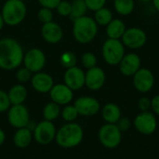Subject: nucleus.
Masks as SVG:
<instances>
[{
  "mask_svg": "<svg viewBox=\"0 0 159 159\" xmlns=\"http://www.w3.org/2000/svg\"><path fill=\"white\" fill-rule=\"evenodd\" d=\"M23 48L12 37L0 39V69L12 71L18 69L23 61Z\"/></svg>",
  "mask_w": 159,
  "mask_h": 159,
  "instance_id": "obj_1",
  "label": "nucleus"
},
{
  "mask_svg": "<svg viewBox=\"0 0 159 159\" xmlns=\"http://www.w3.org/2000/svg\"><path fill=\"white\" fill-rule=\"evenodd\" d=\"M84 139V129L81 125L75 122H69L57 129L55 142L64 149L77 147Z\"/></svg>",
  "mask_w": 159,
  "mask_h": 159,
  "instance_id": "obj_2",
  "label": "nucleus"
},
{
  "mask_svg": "<svg viewBox=\"0 0 159 159\" xmlns=\"http://www.w3.org/2000/svg\"><path fill=\"white\" fill-rule=\"evenodd\" d=\"M98 34V24L95 20L89 16H83L74 20L73 35L80 44L91 42Z\"/></svg>",
  "mask_w": 159,
  "mask_h": 159,
  "instance_id": "obj_3",
  "label": "nucleus"
},
{
  "mask_svg": "<svg viewBox=\"0 0 159 159\" xmlns=\"http://www.w3.org/2000/svg\"><path fill=\"white\" fill-rule=\"evenodd\" d=\"M1 14L5 24L17 26L25 19L27 7L25 3L21 0H7L2 7Z\"/></svg>",
  "mask_w": 159,
  "mask_h": 159,
  "instance_id": "obj_4",
  "label": "nucleus"
},
{
  "mask_svg": "<svg viewBox=\"0 0 159 159\" xmlns=\"http://www.w3.org/2000/svg\"><path fill=\"white\" fill-rule=\"evenodd\" d=\"M98 139L101 144L107 149L118 147L122 142V132L116 124L106 123L102 125L98 131Z\"/></svg>",
  "mask_w": 159,
  "mask_h": 159,
  "instance_id": "obj_5",
  "label": "nucleus"
},
{
  "mask_svg": "<svg viewBox=\"0 0 159 159\" xmlns=\"http://www.w3.org/2000/svg\"><path fill=\"white\" fill-rule=\"evenodd\" d=\"M102 57L109 65H117L125 56V46L119 39L108 38L102 45Z\"/></svg>",
  "mask_w": 159,
  "mask_h": 159,
  "instance_id": "obj_6",
  "label": "nucleus"
},
{
  "mask_svg": "<svg viewBox=\"0 0 159 159\" xmlns=\"http://www.w3.org/2000/svg\"><path fill=\"white\" fill-rule=\"evenodd\" d=\"M56 133L57 129L54 123L45 119L36 123L33 129L34 141L40 145H48L55 141Z\"/></svg>",
  "mask_w": 159,
  "mask_h": 159,
  "instance_id": "obj_7",
  "label": "nucleus"
},
{
  "mask_svg": "<svg viewBox=\"0 0 159 159\" xmlns=\"http://www.w3.org/2000/svg\"><path fill=\"white\" fill-rule=\"evenodd\" d=\"M7 118L9 125L16 129L27 127L31 121L29 109L24 104L10 105L7 111Z\"/></svg>",
  "mask_w": 159,
  "mask_h": 159,
  "instance_id": "obj_8",
  "label": "nucleus"
},
{
  "mask_svg": "<svg viewBox=\"0 0 159 159\" xmlns=\"http://www.w3.org/2000/svg\"><path fill=\"white\" fill-rule=\"evenodd\" d=\"M132 124L136 130L143 135H151L155 133L157 129V120L156 115L150 111L139 113L135 116Z\"/></svg>",
  "mask_w": 159,
  "mask_h": 159,
  "instance_id": "obj_9",
  "label": "nucleus"
},
{
  "mask_svg": "<svg viewBox=\"0 0 159 159\" xmlns=\"http://www.w3.org/2000/svg\"><path fill=\"white\" fill-rule=\"evenodd\" d=\"M22 63L33 74L41 72L46 65V55L40 48H31L24 53Z\"/></svg>",
  "mask_w": 159,
  "mask_h": 159,
  "instance_id": "obj_10",
  "label": "nucleus"
},
{
  "mask_svg": "<svg viewBox=\"0 0 159 159\" xmlns=\"http://www.w3.org/2000/svg\"><path fill=\"white\" fill-rule=\"evenodd\" d=\"M121 38L123 45L131 49L143 48L147 41L146 33L143 29L138 27H131L126 29Z\"/></svg>",
  "mask_w": 159,
  "mask_h": 159,
  "instance_id": "obj_11",
  "label": "nucleus"
},
{
  "mask_svg": "<svg viewBox=\"0 0 159 159\" xmlns=\"http://www.w3.org/2000/svg\"><path fill=\"white\" fill-rule=\"evenodd\" d=\"M79 116H93L101 111L100 102L90 96H82L77 98L74 103Z\"/></svg>",
  "mask_w": 159,
  "mask_h": 159,
  "instance_id": "obj_12",
  "label": "nucleus"
},
{
  "mask_svg": "<svg viewBox=\"0 0 159 159\" xmlns=\"http://www.w3.org/2000/svg\"><path fill=\"white\" fill-rule=\"evenodd\" d=\"M155 85V76L151 70L140 68L133 75V86L141 93L149 92Z\"/></svg>",
  "mask_w": 159,
  "mask_h": 159,
  "instance_id": "obj_13",
  "label": "nucleus"
},
{
  "mask_svg": "<svg viewBox=\"0 0 159 159\" xmlns=\"http://www.w3.org/2000/svg\"><path fill=\"white\" fill-rule=\"evenodd\" d=\"M86 73L77 66L66 69L63 75V83L72 90H79L85 86Z\"/></svg>",
  "mask_w": 159,
  "mask_h": 159,
  "instance_id": "obj_14",
  "label": "nucleus"
},
{
  "mask_svg": "<svg viewBox=\"0 0 159 159\" xmlns=\"http://www.w3.org/2000/svg\"><path fill=\"white\" fill-rule=\"evenodd\" d=\"M105 81V73L101 67L98 66L88 69L85 75V86L92 91L101 89L104 86Z\"/></svg>",
  "mask_w": 159,
  "mask_h": 159,
  "instance_id": "obj_15",
  "label": "nucleus"
},
{
  "mask_svg": "<svg viewBox=\"0 0 159 159\" xmlns=\"http://www.w3.org/2000/svg\"><path fill=\"white\" fill-rule=\"evenodd\" d=\"M48 93L50 100L61 106L71 103L74 99V90H72L64 83L56 85L54 84Z\"/></svg>",
  "mask_w": 159,
  "mask_h": 159,
  "instance_id": "obj_16",
  "label": "nucleus"
},
{
  "mask_svg": "<svg viewBox=\"0 0 159 159\" xmlns=\"http://www.w3.org/2000/svg\"><path fill=\"white\" fill-rule=\"evenodd\" d=\"M141 58L136 53L125 54L119 62V71L125 76H133L141 68Z\"/></svg>",
  "mask_w": 159,
  "mask_h": 159,
  "instance_id": "obj_17",
  "label": "nucleus"
},
{
  "mask_svg": "<svg viewBox=\"0 0 159 159\" xmlns=\"http://www.w3.org/2000/svg\"><path fill=\"white\" fill-rule=\"evenodd\" d=\"M31 85L38 93H48L54 86V80L48 73L38 72L33 75L31 78Z\"/></svg>",
  "mask_w": 159,
  "mask_h": 159,
  "instance_id": "obj_18",
  "label": "nucleus"
},
{
  "mask_svg": "<svg viewBox=\"0 0 159 159\" xmlns=\"http://www.w3.org/2000/svg\"><path fill=\"white\" fill-rule=\"evenodd\" d=\"M41 35L43 39L49 44H57L63 37L62 28L53 20L44 23L41 28Z\"/></svg>",
  "mask_w": 159,
  "mask_h": 159,
  "instance_id": "obj_19",
  "label": "nucleus"
},
{
  "mask_svg": "<svg viewBox=\"0 0 159 159\" xmlns=\"http://www.w3.org/2000/svg\"><path fill=\"white\" fill-rule=\"evenodd\" d=\"M33 141V131L27 127L17 129L13 135V143L17 148L20 149H25L29 147Z\"/></svg>",
  "mask_w": 159,
  "mask_h": 159,
  "instance_id": "obj_20",
  "label": "nucleus"
},
{
  "mask_svg": "<svg viewBox=\"0 0 159 159\" xmlns=\"http://www.w3.org/2000/svg\"><path fill=\"white\" fill-rule=\"evenodd\" d=\"M101 110H102V119L106 123L116 124V122L122 116L121 109L119 108V106L117 104L113 103V102L106 103Z\"/></svg>",
  "mask_w": 159,
  "mask_h": 159,
  "instance_id": "obj_21",
  "label": "nucleus"
},
{
  "mask_svg": "<svg viewBox=\"0 0 159 159\" xmlns=\"http://www.w3.org/2000/svg\"><path fill=\"white\" fill-rule=\"evenodd\" d=\"M27 89L23 86V84L20 83L12 86L7 92V96L11 105L23 104L27 99Z\"/></svg>",
  "mask_w": 159,
  "mask_h": 159,
  "instance_id": "obj_22",
  "label": "nucleus"
},
{
  "mask_svg": "<svg viewBox=\"0 0 159 159\" xmlns=\"http://www.w3.org/2000/svg\"><path fill=\"white\" fill-rule=\"evenodd\" d=\"M126 25L120 19H113L106 25V34L109 38L120 39L126 31Z\"/></svg>",
  "mask_w": 159,
  "mask_h": 159,
  "instance_id": "obj_23",
  "label": "nucleus"
},
{
  "mask_svg": "<svg viewBox=\"0 0 159 159\" xmlns=\"http://www.w3.org/2000/svg\"><path fill=\"white\" fill-rule=\"evenodd\" d=\"M61 105L51 101L43 107L42 116L45 120L53 122L54 120L58 119L61 116Z\"/></svg>",
  "mask_w": 159,
  "mask_h": 159,
  "instance_id": "obj_24",
  "label": "nucleus"
},
{
  "mask_svg": "<svg viewBox=\"0 0 159 159\" xmlns=\"http://www.w3.org/2000/svg\"><path fill=\"white\" fill-rule=\"evenodd\" d=\"M114 7L118 14L128 16L134 10L135 2L134 0H114Z\"/></svg>",
  "mask_w": 159,
  "mask_h": 159,
  "instance_id": "obj_25",
  "label": "nucleus"
},
{
  "mask_svg": "<svg viewBox=\"0 0 159 159\" xmlns=\"http://www.w3.org/2000/svg\"><path fill=\"white\" fill-rule=\"evenodd\" d=\"M71 6H72V9H71V14L69 17L73 20L86 15L88 7L85 3V0H73V2L71 3Z\"/></svg>",
  "mask_w": 159,
  "mask_h": 159,
  "instance_id": "obj_26",
  "label": "nucleus"
},
{
  "mask_svg": "<svg viewBox=\"0 0 159 159\" xmlns=\"http://www.w3.org/2000/svg\"><path fill=\"white\" fill-rule=\"evenodd\" d=\"M93 19L95 20L98 25L106 26L113 20V13L109 8L103 7L95 11Z\"/></svg>",
  "mask_w": 159,
  "mask_h": 159,
  "instance_id": "obj_27",
  "label": "nucleus"
},
{
  "mask_svg": "<svg viewBox=\"0 0 159 159\" xmlns=\"http://www.w3.org/2000/svg\"><path fill=\"white\" fill-rule=\"evenodd\" d=\"M61 116L62 117V119L66 122H75V120L78 118L79 114L76 110V108L75 107L74 104H66L63 106V108L61 111Z\"/></svg>",
  "mask_w": 159,
  "mask_h": 159,
  "instance_id": "obj_28",
  "label": "nucleus"
},
{
  "mask_svg": "<svg viewBox=\"0 0 159 159\" xmlns=\"http://www.w3.org/2000/svg\"><path fill=\"white\" fill-rule=\"evenodd\" d=\"M60 62L63 67L68 69V68L76 66L77 59H76V56L74 52L64 51L60 56Z\"/></svg>",
  "mask_w": 159,
  "mask_h": 159,
  "instance_id": "obj_29",
  "label": "nucleus"
},
{
  "mask_svg": "<svg viewBox=\"0 0 159 159\" xmlns=\"http://www.w3.org/2000/svg\"><path fill=\"white\" fill-rule=\"evenodd\" d=\"M81 62L86 69H90L97 66V58L92 52H86L81 57Z\"/></svg>",
  "mask_w": 159,
  "mask_h": 159,
  "instance_id": "obj_30",
  "label": "nucleus"
},
{
  "mask_svg": "<svg viewBox=\"0 0 159 159\" xmlns=\"http://www.w3.org/2000/svg\"><path fill=\"white\" fill-rule=\"evenodd\" d=\"M32 76H33V73L24 66L19 68L16 73V78H17L18 82L20 84H24V83L31 81Z\"/></svg>",
  "mask_w": 159,
  "mask_h": 159,
  "instance_id": "obj_31",
  "label": "nucleus"
},
{
  "mask_svg": "<svg viewBox=\"0 0 159 159\" xmlns=\"http://www.w3.org/2000/svg\"><path fill=\"white\" fill-rule=\"evenodd\" d=\"M37 18H38V20L43 24L52 21L53 20V12H52V9L48 8V7H41L38 10Z\"/></svg>",
  "mask_w": 159,
  "mask_h": 159,
  "instance_id": "obj_32",
  "label": "nucleus"
},
{
  "mask_svg": "<svg viewBox=\"0 0 159 159\" xmlns=\"http://www.w3.org/2000/svg\"><path fill=\"white\" fill-rule=\"evenodd\" d=\"M55 9L57 10V12L61 16H62V17H69L70 14H71L72 6H71L70 2L65 1V0H61Z\"/></svg>",
  "mask_w": 159,
  "mask_h": 159,
  "instance_id": "obj_33",
  "label": "nucleus"
},
{
  "mask_svg": "<svg viewBox=\"0 0 159 159\" xmlns=\"http://www.w3.org/2000/svg\"><path fill=\"white\" fill-rule=\"evenodd\" d=\"M10 102L7 96V92L0 89V113L7 112L10 107Z\"/></svg>",
  "mask_w": 159,
  "mask_h": 159,
  "instance_id": "obj_34",
  "label": "nucleus"
},
{
  "mask_svg": "<svg viewBox=\"0 0 159 159\" xmlns=\"http://www.w3.org/2000/svg\"><path fill=\"white\" fill-rule=\"evenodd\" d=\"M116 126L119 129V130L123 133V132H127L131 128L132 122L130 121V119L129 117L121 116L120 119L116 122Z\"/></svg>",
  "mask_w": 159,
  "mask_h": 159,
  "instance_id": "obj_35",
  "label": "nucleus"
},
{
  "mask_svg": "<svg viewBox=\"0 0 159 159\" xmlns=\"http://www.w3.org/2000/svg\"><path fill=\"white\" fill-rule=\"evenodd\" d=\"M107 0H85L88 9L96 11L105 6Z\"/></svg>",
  "mask_w": 159,
  "mask_h": 159,
  "instance_id": "obj_36",
  "label": "nucleus"
},
{
  "mask_svg": "<svg viewBox=\"0 0 159 159\" xmlns=\"http://www.w3.org/2000/svg\"><path fill=\"white\" fill-rule=\"evenodd\" d=\"M138 107L140 108L141 112L149 111L151 109V100L147 97H143L138 102Z\"/></svg>",
  "mask_w": 159,
  "mask_h": 159,
  "instance_id": "obj_37",
  "label": "nucleus"
},
{
  "mask_svg": "<svg viewBox=\"0 0 159 159\" xmlns=\"http://www.w3.org/2000/svg\"><path fill=\"white\" fill-rule=\"evenodd\" d=\"M61 0H38L42 7H48L50 9H55Z\"/></svg>",
  "mask_w": 159,
  "mask_h": 159,
  "instance_id": "obj_38",
  "label": "nucleus"
},
{
  "mask_svg": "<svg viewBox=\"0 0 159 159\" xmlns=\"http://www.w3.org/2000/svg\"><path fill=\"white\" fill-rule=\"evenodd\" d=\"M151 109L155 115L159 116V95H156L151 100Z\"/></svg>",
  "mask_w": 159,
  "mask_h": 159,
  "instance_id": "obj_39",
  "label": "nucleus"
},
{
  "mask_svg": "<svg viewBox=\"0 0 159 159\" xmlns=\"http://www.w3.org/2000/svg\"><path fill=\"white\" fill-rule=\"evenodd\" d=\"M5 141H6V133H5V131L0 128V147L4 144Z\"/></svg>",
  "mask_w": 159,
  "mask_h": 159,
  "instance_id": "obj_40",
  "label": "nucleus"
},
{
  "mask_svg": "<svg viewBox=\"0 0 159 159\" xmlns=\"http://www.w3.org/2000/svg\"><path fill=\"white\" fill-rule=\"evenodd\" d=\"M152 2H153L154 7L159 12V0H152Z\"/></svg>",
  "mask_w": 159,
  "mask_h": 159,
  "instance_id": "obj_41",
  "label": "nucleus"
},
{
  "mask_svg": "<svg viewBox=\"0 0 159 159\" xmlns=\"http://www.w3.org/2000/svg\"><path fill=\"white\" fill-rule=\"evenodd\" d=\"M4 25H5V22H4V20H3L2 14H1V12H0V31L3 29Z\"/></svg>",
  "mask_w": 159,
  "mask_h": 159,
  "instance_id": "obj_42",
  "label": "nucleus"
},
{
  "mask_svg": "<svg viewBox=\"0 0 159 159\" xmlns=\"http://www.w3.org/2000/svg\"><path fill=\"white\" fill-rule=\"evenodd\" d=\"M140 2H142V3H149V2H151L152 0H139Z\"/></svg>",
  "mask_w": 159,
  "mask_h": 159,
  "instance_id": "obj_43",
  "label": "nucleus"
},
{
  "mask_svg": "<svg viewBox=\"0 0 159 159\" xmlns=\"http://www.w3.org/2000/svg\"><path fill=\"white\" fill-rule=\"evenodd\" d=\"M21 1H23V2H24V1H27V0H21Z\"/></svg>",
  "mask_w": 159,
  "mask_h": 159,
  "instance_id": "obj_44",
  "label": "nucleus"
},
{
  "mask_svg": "<svg viewBox=\"0 0 159 159\" xmlns=\"http://www.w3.org/2000/svg\"><path fill=\"white\" fill-rule=\"evenodd\" d=\"M111 1H114V0H111Z\"/></svg>",
  "mask_w": 159,
  "mask_h": 159,
  "instance_id": "obj_45",
  "label": "nucleus"
}]
</instances>
